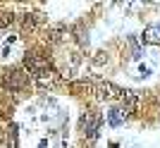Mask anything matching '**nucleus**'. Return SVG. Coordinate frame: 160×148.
I'll return each mask as SVG.
<instances>
[{"instance_id": "1", "label": "nucleus", "mask_w": 160, "mask_h": 148, "mask_svg": "<svg viewBox=\"0 0 160 148\" xmlns=\"http://www.w3.org/2000/svg\"><path fill=\"white\" fill-rule=\"evenodd\" d=\"M122 91H124V88H120L117 84H112V81H103V79L93 81V93L98 96L100 101H120Z\"/></svg>"}, {"instance_id": "2", "label": "nucleus", "mask_w": 160, "mask_h": 148, "mask_svg": "<svg viewBox=\"0 0 160 148\" xmlns=\"http://www.w3.org/2000/svg\"><path fill=\"white\" fill-rule=\"evenodd\" d=\"M100 124H103V115L96 112V110H88V112H84V115H81V120H79L81 131H84V134H88V136H96V134H98Z\"/></svg>"}, {"instance_id": "3", "label": "nucleus", "mask_w": 160, "mask_h": 148, "mask_svg": "<svg viewBox=\"0 0 160 148\" xmlns=\"http://www.w3.org/2000/svg\"><path fill=\"white\" fill-rule=\"evenodd\" d=\"M29 81V72L27 69H12L2 76V86L10 88V91H22Z\"/></svg>"}, {"instance_id": "4", "label": "nucleus", "mask_w": 160, "mask_h": 148, "mask_svg": "<svg viewBox=\"0 0 160 148\" xmlns=\"http://www.w3.org/2000/svg\"><path fill=\"white\" fill-rule=\"evenodd\" d=\"M120 115L127 120V117H132L136 110H139V96L134 93V91H122V96H120Z\"/></svg>"}, {"instance_id": "5", "label": "nucleus", "mask_w": 160, "mask_h": 148, "mask_svg": "<svg viewBox=\"0 0 160 148\" xmlns=\"http://www.w3.org/2000/svg\"><path fill=\"white\" fill-rule=\"evenodd\" d=\"M24 67H27V72L31 74V76H36L41 69L50 67V62H48L43 55H38V53H27L24 55Z\"/></svg>"}, {"instance_id": "6", "label": "nucleus", "mask_w": 160, "mask_h": 148, "mask_svg": "<svg viewBox=\"0 0 160 148\" xmlns=\"http://www.w3.org/2000/svg\"><path fill=\"white\" fill-rule=\"evenodd\" d=\"M33 79L38 81V86H43V88H53V86H58V81H60V74L55 72L53 67H46V69H41L38 74H36V76H33Z\"/></svg>"}, {"instance_id": "7", "label": "nucleus", "mask_w": 160, "mask_h": 148, "mask_svg": "<svg viewBox=\"0 0 160 148\" xmlns=\"http://www.w3.org/2000/svg\"><path fill=\"white\" fill-rule=\"evenodd\" d=\"M67 36V29H65V24H53V27L48 29V34H46V38H48V43H60L62 38Z\"/></svg>"}, {"instance_id": "8", "label": "nucleus", "mask_w": 160, "mask_h": 148, "mask_svg": "<svg viewBox=\"0 0 160 148\" xmlns=\"http://www.w3.org/2000/svg\"><path fill=\"white\" fill-rule=\"evenodd\" d=\"M141 41H143V43H151V46H160V27H148V29H143Z\"/></svg>"}, {"instance_id": "9", "label": "nucleus", "mask_w": 160, "mask_h": 148, "mask_svg": "<svg viewBox=\"0 0 160 148\" xmlns=\"http://www.w3.org/2000/svg\"><path fill=\"white\" fill-rule=\"evenodd\" d=\"M36 24H38V17L36 14H22V34H33L36 31Z\"/></svg>"}, {"instance_id": "10", "label": "nucleus", "mask_w": 160, "mask_h": 148, "mask_svg": "<svg viewBox=\"0 0 160 148\" xmlns=\"http://www.w3.org/2000/svg\"><path fill=\"white\" fill-rule=\"evenodd\" d=\"M72 91L77 96H91V93H93V81H74Z\"/></svg>"}, {"instance_id": "11", "label": "nucleus", "mask_w": 160, "mask_h": 148, "mask_svg": "<svg viewBox=\"0 0 160 148\" xmlns=\"http://www.w3.org/2000/svg\"><path fill=\"white\" fill-rule=\"evenodd\" d=\"M122 120H124V117L120 115V110H117V108H112L110 112H108V124H110V127H120Z\"/></svg>"}, {"instance_id": "12", "label": "nucleus", "mask_w": 160, "mask_h": 148, "mask_svg": "<svg viewBox=\"0 0 160 148\" xmlns=\"http://www.w3.org/2000/svg\"><path fill=\"white\" fill-rule=\"evenodd\" d=\"M14 22V14L12 12H5V10H0V29H7L10 24Z\"/></svg>"}]
</instances>
